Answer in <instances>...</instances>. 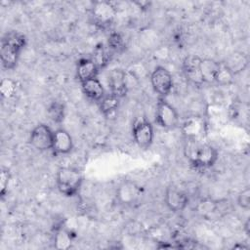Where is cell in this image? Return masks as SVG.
I'll use <instances>...</instances> for the list:
<instances>
[{"label": "cell", "mask_w": 250, "mask_h": 250, "mask_svg": "<svg viewBox=\"0 0 250 250\" xmlns=\"http://www.w3.org/2000/svg\"><path fill=\"white\" fill-rule=\"evenodd\" d=\"M25 44L26 38L21 32L9 31L3 36L0 47V58L3 67L13 69L17 65L20 54Z\"/></svg>", "instance_id": "obj_1"}, {"label": "cell", "mask_w": 250, "mask_h": 250, "mask_svg": "<svg viewBox=\"0 0 250 250\" xmlns=\"http://www.w3.org/2000/svg\"><path fill=\"white\" fill-rule=\"evenodd\" d=\"M186 155L196 168H211L218 160V150L208 144H197L196 141H188Z\"/></svg>", "instance_id": "obj_2"}, {"label": "cell", "mask_w": 250, "mask_h": 250, "mask_svg": "<svg viewBox=\"0 0 250 250\" xmlns=\"http://www.w3.org/2000/svg\"><path fill=\"white\" fill-rule=\"evenodd\" d=\"M83 183L81 172L73 167H61L56 174V185L61 193L74 196L78 193Z\"/></svg>", "instance_id": "obj_3"}, {"label": "cell", "mask_w": 250, "mask_h": 250, "mask_svg": "<svg viewBox=\"0 0 250 250\" xmlns=\"http://www.w3.org/2000/svg\"><path fill=\"white\" fill-rule=\"evenodd\" d=\"M155 122L164 129H174L179 124V114L177 110L164 98H160L157 102Z\"/></svg>", "instance_id": "obj_4"}, {"label": "cell", "mask_w": 250, "mask_h": 250, "mask_svg": "<svg viewBox=\"0 0 250 250\" xmlns=\"http://www.w3.org/2000/svg\"><path fill=\"white\" fill-rule=\"evenodd\" d=\"M54 141V131L45 124H39L35 126L29 136L30 145L40 150L45 151L52 149Z\"/></svg>", "instance_id": "obj_5"}, {"label": "cell", "mask_w": 250, "mask_h": 250, "mask_svg": "<svg viewBox=\"0 0 250 250\" xmlns=\"http://www.w3.org/2000/svg\"><path fill=\"white\" fill-rule=\"evenodd\" d=\"M150 83L153 90L161 97L170 94L173 88V78L168 69L158 65L150 74Z\"/></svg>", "instance_id": "obj_6"}, {"label": "cell", "mask_w": 250, "mask_h": 250, "mask_svg": "<svg viewBox=\"0 0 250 250\" xmlns=\"http://www.w3.org/2000/svg\"><path fill=\"white\" fill-rule=\"evenodd\" d=\"M181 129L187 141L198 142L206 134V121L202 116L192 115L183 122Z\"/></svg>", "instance_id": "obj_7"}, {"label": "cell", "mask_w": 250, "mask_h": 250, "mask_svg": "<svg viewBox=\"0 0 250 250\" xmlns=\"http://www.w3.org/2000/svg\"><path fill=\"white\" fill-rule=\"evenodd\" d=\"M132 135L135 143L142 148L150 146L153 141V127L146 118H141L135 121L132 129Z\"/></svg>", "instance_id": "obj_8"}, {"label": "cell", "mask_w": 250, "mask_h": 250, "mask_svg": "<svg viewBox=\"0 0 250 250\" xmlns=\"http://www.w3.org/2000/svg\"><path fill=\"white\" fill-rule=\"evenodd\" d=\"M201 58L195 55H188L183 61V72L185 77L194 85H202L203 79L200 72Z\"/></svg>", "instance_id": "obj_9"}, {"label": "cell", "mask_w": 250, "mask_h": 250, "mask_svg": "<svg viewBox=\"0 0 250 250\" xmlns=\"http://www.w3.org/2000/svg\"><path fill=\"white\" fill-rule=\"evenodd\" d=\"M107 81L111 94L118 97L119 99L126 96L128 91V84L127 74L124 70L120 68L111 69L108 73Z\"/></svg>", "instance_id": "obj_10"}, {"label": "cell", "mask_w": 250, "mask_h": 250, "mask_svg": "<svg viewBox=\"0 0 250 250\" xmlns=\"http://www.w3.org/2000/svg\"><path fill=\"white\" fill-rule=\"evenodd\" d=\"M164 201L169 210L173 212H180L188 206V197L183 190L170 187L165 190Z\"/></svg>", "instance_id": "obj_11"}, {"label": "cell", "mask_w": 250, "mask_h": 250, "mask_svg": "<svg viewBox=\"0 0 250 250\" xmlns=\"http://www.w3.org/2000/svg\"><path fill=\"white\" fill-rule=\"evenodd\" d=\"M115 13L116 12L114 6L111 3L105 1L96 2L92 10L95 21L101 25H106L110 23L115 17Z\"/></svg>", "instance_id": "obj_12"}, {"label": "cell", "mask_w": 250, "mask_h": 250, "mask_svg": "<svg viewBox=\"0 0 250 250\" xmlns=\"http://www.w3.org/2000/svg\"><path fill=\"white\" fill-rule=\"evenodd\" d=\"M73 147V141L70 134L64 129H58L54 132L52 149L58 154H67Z\"/></svg>", "instance_id": "obj_13"}, {"label": "cell", "mask_w": 250, "mask_h": 250, "mask_svg": "<svg viewBox=\"0 0 250 250\" xmlns=\"http://www.w3.org/2000/svg\"><path fill=\"white\" fill-rule=\"evenodd\" d=\"M99 73V68L92 59H80L76 65V76L80 83L89 79L96 78Z\"/></svg>", "instance_id": "obj_14"}, {"label": "cell", "mask_w": 250, "mask_h": 250, "mask_svg": "<svg viewBox=\"0 0 250 250\" xmlns=\"http://www.w3.org/2000/svg\"><path fill=\"white\" fill-rule=\"evenodd\" d=\"M82 91L90 100L100 102L105 95L104 88L101 81L96 77L81 83Z\"/></svg>", "instance_id": "obj_15"}, {"label": "cell", "mask_w": 250, "mask_h": 250, "mask_svg": "<svg viewBox=\"0 0 250 250\" xmlns=\"http://www.w3.org/2000/svg\"><path fill=\"white\" fill-rule=\"evenodd\" d=\"M223 62L229 67V69L234 75H237L238 73L242 72L247 67V65H248V58H247V56L244 53L233 52Z\"/></svg>", "instance_id": "obj_16"}, {"label": "cell", "mask_w": 250, "mask_h": 250, "mask_svg": "<svg viewBox=\"0 0 250 250\" xmlns=\"http://www.w3.org/2000/svg\"><path fill=\"white\" fill-rule=\"evenodd\" d=\"M219 62L212 59H201L200 72L204 83H214V77L219 67Z\"/></svg>", "instance_id": "obj_17"}, {"label": "cell", "mask_w": 250, "mask_h": 250, "mask_svg": "<svg viewBox=\"0 0 250 250\" xmlns=\"http://www.w3.org/2000/svg\"><path fill=\"white\" fill-rule=\"evenodd\" d=\"M110 58L111 56L109 53V48H106L104 44H98L93 51L91 59L95 62L99 70H101L108 64Z\"/></svg>", "instance_id": "obj_18"}, {"label": "cell", "mask_w": 250, "mask_h": 250, "mask_svg": "<svg viewBox=\"0 0 250 250\" xmlns=\"http://www.w3.org/2000/svg\"><path fill=\"white\" fill-rule=\"evenodd\" d=\"M99 106L101 112L104 116H108L116 111L119 106V98L113 94L104 95V97L99 102Z\"/></svg>", "instance_id": "obj_19"}, {"label": "cell", "mask_w": 250, "mask_h": 250, "mask_svg": "<svg viewBox=\"0 0 250 250\" xmlns=\"http://www.w3.org/2000/svg\"><path fill=\"white\" fill-rule=\"evenodd\" d=\"M234 77L235 75L229 69V67L224 62H220L215 73L214 82L221 86H229L233 83Z\"/></svg>", "instance_id": "obj_20"}, {"label": "cell", "mask_w": 250, "mask_h": 250, "mask_svg": "<svg viewBox=\"0 0 250 250\" xmlns=\"http://www.w3.org/2000/svg\"><path fill=\"white\" fill-rule=\"evenodd\" d=\"M139 195V188L133 183H124L118 189V197L124 203H131Z\"/></svg>", "instance_id": "obj_21"}, {"label": "cell", "mask_w": 250, "mask_h": 250, "mask_svg": "<svg viewBox=\"0 0 250 250\" xmlns=\"http://www.w3.org/2000/svg\"><path fill=\"white\" fill-rule=\"evenodd\" d=\"M47 115L54 123H62L64 119V105L60 102H53L47 108Z\"/></svg>", "instance_id": "obj_22"}, {"label": "cell", "mask_w": 250, "mask_h": 250, "mask_svg": "<svg viewBox=\"0 0 250 250\" xmlns=\"http://www.w3.org/2000/svg\"><path fill=\"white\" fill-rule=\"evenodd\" d=\"M107 43H108L107 47L109 48V50H112L117 53H122L126 48L125 42L122 36L117 32H112L109 34Z\"/></svg>", "instance_id": "obj_23"}, {"label": "cell", "mask_w": 250, "mask_h": 250, "mask_svg": "<svg viewBox=\"0 0 250 250\" xmlns=\"http://www.w3.org/2000/svg\"><path fill=\"white\" fill-rule=\"evenodd\" d=\"M217 201L210 198H204L198 202L196 210L202 216H208L211 213L215 212L217 210Z\"/></svg>", "instance_id": "obj_24"}, {"label": "cell", "mask_w": 250, "mask_h": 250, "mask_svg": "<svg viewBox=\"0 0 250 250\" xmlns=\"http://www.w3.org/2000/svg\"><path fill=\"white\" fill-rule=\"evenodd\" d=\"M16 91V83L11 79H3L0 84V92L2 97L9 98L14 95Z\"/></svg>", "instance_id": "obj_25"}, {"label": "cell", "mask_w": 250, "mask_h": 250, "mask_svg": "<svg viewBox=\"0 0 250 250\" xmlns=\"http://www.w3.org/2000/svg\"><path fill=\"white\" fill-rule=\"evenodd\" d=\"M237 204L244 210H248L250 208V188L248 187L238 193Z\"/></svg>", "instance_id": "obj_26"}, {"label": "cell", "mask_w": 250, "mask_h": 250, "mask_svg": "<svg viewBox=\"0 0 250 250\" xmlns=\"http://www.w3.org/2000/svg\"><path fill=\"white\" fill-rule=\"evenodd\" d=\"M11 180V174L8 169H2L0 174V194L3 197L6 194Z\"/></svg>", "instance_id": "obj_27"}, {"label": "cell", "mask_w": 250, "mask_h": 250, "mask_svg": "<svg viewBox=\"0 0 250 250\" xmlns=\"http://www.w3.org/2000/svg\"><path fill=\"white\" fill-rule=\"evenodd\" d=\"M245 230H246V233H247V235H249V220H247L246 221V223H245Z\"/></svg>", "instance_id": "obj_28"}]
</instances>
